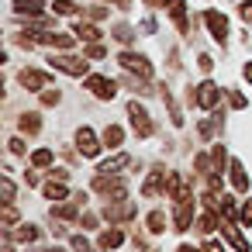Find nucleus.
Wrapping results in <instances>:
<instances>
[{
  "mask_svg": "<svg viewBox=\"0 0 252 252\" xmlns=\"http://www.w3.org/2000/svg\"><path fill=\"white\" fill-rule=\"evenodd\" d=\"M45 7V0H14V11L18 14H38Z\"/></svg>",
  "mask_w": 252,
  "mask_h": 252,
  "instance_id": "9",
  "label": "nucleus"
},
{
  "mask_svg": "<svg viewBox=\"0 0 252 252\" xmlns=\"http://www.w3.org/2000/svg\"><path fill=\"white\" fill-rule=\"evenodd\" d=\"M121 138H125V131H121L118 125H111V128L104 131V145H111V149H118V145H121Z\"/></svg>",
  "mask_w": 252,
  "mask_h": 252,
  "instance_id": "12",
  "label": "nucleus"
},
{
  "mask_svg": "<svg viewBox=\"0 0 252 252\" xmlns=\"http://www.w3.org/2000/svg\"><path fill=\"white\" fill-rule=\"evenodd\" d=\"M231 183H235V190H249V176H245L242 162H231Z\"/></svg>",
  "mask_w": 252,
  "mask_h": 252,
  "instance_id": "10",
  "label": "nucleus"
},
{
  "mask_svg": "<svg viewBox=\"0 0 252 252\" xmlns=\"http://www.w3.org/2000/svg\"><path fill=\"white\" fill-rule=\"evenodd\" d=\"M21 128L25 131H38V114H25L21 118Z\"/></svg>",
  "mask_w": 252,
  "mask_h": 252,
  "instance_id": "22",
  "label": "nucleus"
},
{
  "mask_svg": "<svg viewBox=\"0 0 252 252\" xmlns=\"http://www.w3.org/2000/svg\"><path fill=\"white\" fill-rule=\"evenodd\" d=\"M180 252H197V249H190V245H183V249H180Z\"/></svg>",
  "mask_w": 252,
  "mask_h": 252,
  "instance_id": "34",
  "label": "nucleus"
},
{
  "mask_svg": "<svg viewBox=\"0 0 252 252\" xmlns=\"http://www.w3.org/2000/svg\"><path fill=\"white\" fill-rule=\"evenodd\" d=\"M69 190L63 187V183H45V197H52V200H63Z\"/></svg>",
  "mask_w": 252,
  "mask_h": 252,
  "instance_id": "18",
  "label": "nucleus"
},
{
  "mask_svg": "<svg viewBox=\"0 0 252 252\" xmlns=\"http://www.w3.org/2000/svg\"><path fill=\"white\" fill-rule=\"evenodd\" d=\"M14 238H18V242H35V238H38V228H35V224H25V228L14 231Z\"/></svg>",
  "mask_w": 252,
  "mask_h": 252,
  "instance_id": "17",
  "label": "nucleus"
},
{
  "mask_svg": "<svg viewBox=\"0 0 252 252\" xmlns=\"http://www.w3.org/2000/svg\"><path fill=\"white\" fill-rule=\"evenodd\" d=\"M224 235H228V238L235 242V249H238V252H249V242H245V238H242V235L235 231V224H231V221L224 224Z\"/></svg>",
  "mask_w": 252,
  "mask_h": 252,
  "instance_id": "15",
  "label": "nucleus"
},
{
  "mask_svg": "<svg viewBox=\"0 0 252 252\" xmlns=\"http://www.w3.org/2000/svg\"><path fill=\"white\" fill-rule=\"evenodd\" d=\"M73 11H76L73 0H56V14H73Z\"/></svg>",
  "mask_w": 252,
  "mask_h": 252,
  "instance_id": "23",
  "label": "nucleus"
},
{
  "mask_svg": "<svg viewBox=\"0 0 252 252\" xmlns=\"http://www.w3.org/2000/svg\"><path fill=\"white\" fill-rule=\"evenodd\" d=\"M56 69H63V73H69V76H83L87 73V59H73V56H52L49 59Z\"/></svg>",
  "mask_w": 252,
  "mask_h": 252,
  "instance_id": "3",
  "label": "nucleus"
},
{
  "mask_svg": "<svg viewBox=\"0 0 252 252\" xmlns=\"http://www.w3.org/2000/svg\"><path fill=\"white\" fill-rule=\"evenodd\" d=\"M238 218H242V224H252V200L242 207V214H238Z\"/></svg>",
  "mask_w": 252,
  "mask_h": 252,
  "instance_id": "27",
  "label": "nucleus"
},
{
  "mask_svg": "<svg viewBox=\"0 0 252 252\" xmlns=\"http://www.w3.org/2000/svg\"><path fill=\"white\" fill-rule=\"evenodd\" d=\"M128 162H131V159H128L125 152H121V156H114V159H107V162L100 166V173H114V169H125Z\"/></svg>",
  "mask_w": 252,
  "mask_h": 252,
  "instance_id": "13",
  "label": "nucleus"
},
{
  "mask_svg": "<svg viewBox=\"0 0 252 252\" xmlns=\"http://www.w3.org/2000/svg\"><path fill=\"white\" fill-rule=\"evenodd\" d=\"M4 200L14 204V183H11V180H4Z\"/></svg>",
  "mask_w": 252,
  "mask_h": 252,
  "instance_id": "26",
  "label": "nucleus"
},
{
  "mask_svg": "<svg viewBox=\"0 0 252 252\" xmlns=\"http://www.w3.org/2000/svg\"><path fill=\"white\" fill-rule=\"evenodd\" d=\"M242 14H245V21H252V0H245V4H242Z\"/></svg>",
  "mask_w": 252,
  "mask_h": 252,
  "instance_id": "29",
  "label": "nucleus"
},
{
  "mask_svg": "<svg viewBox=\"0 0 252 252\" xmlns=\"http://www.w3.org/2000/svg\"><path fill=\"white\" fill-rule=\"evenodd\" d=\"M76 38H83V42H97L100 32H97L94 25H76Z\"/></svg>",
  "mask_w": 252,
  "mask_h": 252,
  "instance_id": "16",
  "label": "nucleus"
},
{
  "mask_svg": "<svg viewBox=\"0 0 252 252\" xmlns=\"http://www.w3.org/2000/svg\"><path fill=\"white\" fill-rule=\"evenodd\" d=\"M128 114H131V128H135V131H138L142 138H149V135H152V121H149V111H145V107H142L138 100H131V104H128Z\"/></svg>",
  "mask_w": 252,
  "mask_h": 252,
  "instance_id": "1",
  "label": "nucleus"
},
{
  "mask_svg": "<svg viewBox=\"0 0 252 252\" xmlns=\"http://www.w3.org/2000/svg\"><path fill=\"white\" fill-rule=\"evenodd\" d=\"M56 214L59 218H76L80 214V204H63V207H56Z\"/></svg>",
  "mask_w": 252,
  "mask_h": 252,
  "instance_id": "21",
  "label": "nucleus"
},
{
  "mask_svg": "<svg viewBox=\"0 0 252 252\" xmlns=\"http://www.w3.org/2000/svg\"><path fill=\"white\" fill-rule=\"evenodd\" d=\"M231 107H245V97L242 94H231Z\"/></svg>",
  "mask_w": 252,
  "mask_h": 252,
  "instance_id": "30",
  "label": "nucleus"
},
{
  "mask_svg": "<svg viewBox=\"0 0 252 252\" xmlns=\"http://www.w3.org/2000/svg\"><path fill=\"white\" fill-rule=\"evenodd\" d=\"M118 59H121V66H125V69L138 73L142 80H149V76H152V66H149V59H142V56H135V52H121Z\"/></svg>",
  "mask_w": 252,
  "mask_h": 252,
  "instance_id": "2",
  "label": "nucleus"
},
{
  "mask_svg": "<svg viewBox=\"0 0 252 252\" xmlns=\"http://www.w3.org/2000/svg\"><path fill=\"white\" fill-rule=\"evenodd\" d=\"M87 56H90V59H100V56H104V45H90Z\"/></svg>",
  "mask_w": 252,
  "mask_h": 252,
  "instance_id": "28",
  "label": "nucleus"
},
{
  "mask_svg": "<svg viewBox=\"0 0 252 252\" xmlns=\"http://www.w3.org/2000/svg\"><path fill=\"white\" fill-rule=\"evenodd\" d=\"M104 214H107L111 221H114V218H131V214H135V207H131V204H118V207H111V204H107V211H104Z\"/></svg>",
  "mask_w": 252,
  "mask_h": 252,
  "instance_id": "14",
  "label": "nucleus"
},
{
  "mask_svg": "<svg viewBox=\"0 0 252 252\" xmlns=\"http://www.w3.org/2000/svg\"><path fill=\"white\" fill-rule=\"evenodd\" d=\"M193 100H197L200 107H207V111H211V107H214V104L221 100V90H218V87H214L211 80H204V83L197 87V94H193Z\"/></svg>",
  "mask_w": 252,
  "mask_h": 252,
  "instance_id": "4",
  "label": "nucleus"
},
{
  "mask_svg": "<svg viewBox=\"0 0 252 252\" xmlns=\"http://www.w3.org/2000/svg\"><path fill=\"white\" fill-rule=\"evenodd\" d=\"M21 83H25L28 90H45L49 76H45V73H35V69H25V73H21Z\"/></svg>",
  "mask_w": 252,
  "mask_h": 252,
  "instance_id": "8",
  "label": "nucleus"
},
{
  "mask_svg": "<svg viewBox=\"0 0 252 252\" xmlns=\"http://www.w3.org/2000/svg\"><path fill=\"white\" fill-rule=\"evenodd\" d=\"M49 252H63V249H49Z\"/></svg>",
  "mask_w": 252,
  "mask_h": 252,
  "instance_id": "35",
  "label": "nucleus"
},
{
  "mask_svg": "<svg viewBox=\"0 0 252 252\" xmlns=\"http://www.w3.org/2000/svg\"><path fill=\"white\" fill-rule=\"evenodd\" d=\"M149 228H152V231H166V214H162V211H152V214H149Z\"/></svg>",
  "mask_w": 252,
  "mask_h": 252,
  "instance_id": "19",
  "label": "nucleus"
},
{
  "mask_svg": "<svg viewBox=\"0 0 252 252\" xmlns=\"http://www.w3.org/2000/svg\"><path fill=\"white\" fill-rule=\"evenodd\" d=\"M32 162H35V166H49V162H52V152H49V149H38V152L32 156Z\"/></svg>",
  "mask_w": 252,
  "mask_h": 252,
  "instance_id": "20",
  "label": "nucleus"
},
{
  "mask_svg": "<svg viewBox=\"0 0 252 252\" xmlns=\"http://www.w3.org/2000/svg\"><path fill=\"white\" fill-rule=\"evenodd\" d=\"M114 38H118V42H131V28H128V25H118V28H114Z\"/></svg>",
  "mask_w": 252,
  "mask_h": 252,
  "instance_id": "24",
  "label": "nucleus"
},
{
  "mask_svg": "<svg viewBox=\"0 0 252 252\" xmlns=\"http://www.w3.org/2000/svg\"><path fill=\"white\" fill-rule=\"evenodd\" d=\"M11 152H25V142L21 138H11Z\"/></svg>",
  "mask_w": 252,
  "mask_h": 252,
  "instance_id": "31",
  "label": "nucleus"
},
{
  "mask_svg": "<svg viewBox=\"0 0 252 252\" xmlns=\"http://www.w3.org/2000/svg\"><path fill=\"white\" fill-rule=\"evenodd\" d=\"M204 21H207V28H211V35H214L218 42L228 38V21H224V14H218V11H204Z\"/></svg>",
  "mask_w": 252,
  "mask_h": 252,
  "instance_id": "6",
  "label": "nucleus"
},
{
  "mask_svg": "<svg viewBox=\"0 0 252 252\" xmlns=\"http://www.w3.org/2000/svg\"><path fill=\"white\" fill-rule=\"evenodd\" d=\"M73 249H76V252H94V249H90V242H87L83 235H76V238H73Z\"/></svg>",
  "mask_w": 252,
  "mask_h": 252,
  "instance_id": "25",
  "label": "nucleus"
},
{
  "mask_svg": "<svg viewBox=\"0 0 252 252\" xmlns=\"http://www.w3.org/2000/svg\"><path fill=\"white\" fill-rule=\"evenodd\" d=\"M207 252H224V249H221L218 242H207Z\"/></svg>",
  "mask_w": 252,
  "mask_h": 252,
  "instance_id": "32",
  "label": "nucleus"
},
{
  "mask_svg": "<svg viewBox=\"0 0 252 252\" xmlns=\"http://www.w3.org/2000/svg\"><path fill=\"white\" fill-rule=\"evenodd\" d=\"M121 242H125V235H121L118 228H114V231H104V235H100V249H118Z\"/></svg>",
  "mask_w": 252,
  "mask_h": 252,
  "instance_id": "11",
  "label": "nucleus"
},
{
  "mask_svg": "<svg viewBox=\"0 0 252 252\" xmlns=\"http://www.w3.org/2000/svg\"><path fill=\"white\" fill-rule=\"evenodd\" d=\"M245 80H249V83H252V63H249V66H245Z\"/></svg>",
  "mask_w": 252,
  "mask_h": 252,
  "instance_id": "33",
  "label": "nucleus"
},
{
  "mask_svg": "<svg viewBox=\"0 0 252 252\" xmlns=\"http://www.w3.org/2000/svg\"><path fill=\"white\" fill-rule=\"evenodd\" d=\"M76 145H80L83 156H97V149H100V145H97V135H94L90 128H80V131H76Z\"/></svg>",
  "mask_w": 252,
  "mask_h": 252,
  "instance_id": "7",
  "label": "nucleus"
},
{
  "mask_svg": "<svg viewBox=\"0 0 252 252\" xmlns=\"http://www.w3.org/2000/svg\"><path fill=\"white\" fill-rule=\"evenodd\" d=\"M87 87H90L100 100H111V97L118 94V83H114V80H107V76H90V80H87Z\"/></svg>",
  "mask_w": 252,
  "mask_h": 252,
  "instance_id": "5",
  "label": "nucleus"
}]
</instances>
